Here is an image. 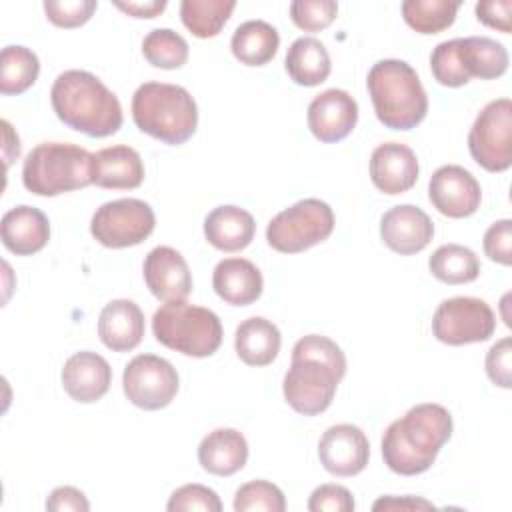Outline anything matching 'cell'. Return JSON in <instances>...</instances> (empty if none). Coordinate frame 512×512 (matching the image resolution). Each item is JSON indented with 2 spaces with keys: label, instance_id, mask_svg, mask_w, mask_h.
Instances as JSON below:
<instances>
[{
  "label": "cell",
  "instance_id": "6da1fadb",
  "mask_svg": "<svg viewBox=\"0 0 512 512\" xmlns=\"http://www.w3.org/2000/svg\"><path fill=\"white\" fill-rule=\"evenodd\" d=\"M344 374L342 348L326 336L308 334L292 348V364L282 382L284 398L294 412L316 416L332 404Z\"/></svg>",
  "mask_w": 512,
  "mask_h": 512
},
{
  "label": "cell",
  "instance_id": "7a4b0ae2",
  "mask_svg": "<svg viewBox=\"0 0 512 512\" xmlns=\"http://www.w3.org/2000/svg\"><path fill=\"white\" fill-rule=\"evenodd\" d=\"M450 412L434 402L412 406L382 434L384 464L402 476L426 472L452 436Z\"/></svg>",
  "mask_w": 512,
  "mask_h": 512
},
{
  "label": "cell",
  "instance_id": "3957f363",
  "mask_svg": "<svg viewBox=\"0 0 512 512\" xmlns=\"http://www.w3.org/2000/svg\"><path fill=\"white\" fill-rule=\"evenodd\" d=\"M50 102L60 122L92 138L116 134L124 120L118 96L86 70L58 74L50 88Z\"/></svg>",
  "mask_w": 512,
  "mask_h": 512
},
{
  "label": "cell",
  "instance_id": "277c9868",
  "mask_svg": "<svg viewBox=\"0 0 512 512\" xmlns=\"http://www.w3.org/2000/svg\"><path fill=\"white\" fill-rule=\"evenodd\" d=\"M376 118L392 130L416 128L428 112V96L416 70L396 58L376 62L366 78Z\"/></svg>",
  "mask_w": 512,
  "mask_h": 512
},
{
  "label": "cell",
  "instance_id": "5b68a950",
  "mask_svg": "<svg viewBox=\"0 0 512 512\" xmlns=\"http://www.w3.org/2000/svg\"><path fill=\"white\" fill-rule=\"evenodd\" d=\"M132 118L140 132L170 144H184L198 126V106L192 94L166 82H144L132 96Z\"/></svg>",
  "mask_w": 512,
  "mask_h": 512
},
{
  "label": "cell",
  "instance_id": "8992f818",
  "mask_svg": "<svg viewBox=\"0 0 512 512\" xmlns=\"http://www.w3.org/2000/svg\"><path fill=\"white\" fill-rule=\"evenodd\" d=\"M92 158L86 148L68 142H42L22 166V184L36 196H58L92 184Z\"/></svg>",
  "mask_w": 512,
  "mask_h": 512
},
{
  "label": "cell",
  "instance_id": "52a82bcc",
  "mask_svg": "<svg viewBox=\"0 0 512 512\" xmlns=\"http://www.w3.org/2000/svg\"><path fill=\"white\" fill-rule=\"evenodd\" d=\"M154 338L184 356L206 358L222 344V322L204 306L184 300L166 302L152 316Z\"/></svg>",
  "mask_w": 512,
  "mask_h": 512
},
{
  "label": "cell",
  "instance_id": "ba28073f",
  "mask_svg": "<svg viewBox=\"0 0 512 512\" xmlns=\"http://www.w3.org/2000/svg\"><path fill=\"white\" fill-rule=\"evenodd\" d=\"M334 230L332 208L318 198H304L278 212L266 226L268 244L282 254H298L324 242Z\"/></svg>",
  "mask_w": 512,
  "mask_h": 512
},
{
  "label": "cell",
  "instance_id": "9c48e42d",
  "mask_svg": "<svg viewBox=\"0 0 512 512\" xmlns=\"http://www.w3.org/2000/svg\"><path fill=\"white\" fill-rule=\"evenodd\" d=\"M468 150L478 166L504 172L512 166V102L496 98L476 116L468 132Z\"/></svg>",
  "mask_w": 512,
  "mask_h": 512
},
{
  "label": "cell",
  "instance_id": "30bf717a",
  "mask_svg": "<svg viewBox=\"0 0 512 512\" xmlns=\"http://www.w3.org/2000/svg\"><path fill=\"white\" fill-rule=\"evenodd\" d=\"M156 226L154 210L138 198L104 202L90 220V234L106 248H128L144 242Z\"/></svg>",
  "mask_w": 512,
  "mask_h": 512
},
{
  "label": "cell",
  "instance_id": "8fae6325",
  "mask_svg": "<svg viewBox=\"0 0 512 512\" xmlns=\"http://www.w3.org/2000/svg\"><path fill=\"white\" fill-rule=\"evenodd\" d=\"M496 316L492 308L474 296L442 300L432 316V334L448 346L484 342L494 334Z\"/></svg>",
  "mask_w": 512,
  "mask_h": 512
},
{
  "label": "cell",
  "instance_id": "7c38bea8",
  "mask_svg": "<svg viewBox=\"0 0 512 512\" xmlns=\"http://www.w3.org/2000/svg\"><path fill=\"white\" fill-rule=\"evenodd\" d=\"M178 384L176 368L156 354L134 356L122 374L126 398L142 410L166 408L174 400Z\"/></svg>",
  "mask_w": 512,
  "mask_h": 512
},
{
  "label": "cell",
  "instance_id": "4fadbf2b",
  "mask_svg": "<svg viewBox=\"0 0 512 512\" xmlns=\"http://www.w3.org/2000/svg\"><path fill=\"white\" fill-rule=\"evenodd\" d=\"M432 206L448 218L472 216L482 200L478 180L458 164H446L434 170L428 182Z\"/></svg>",
  "mask_w": 512,
  "mask_h": 512
},
{
  "label": "cell",
  "instance_id": "5bb4252c",
  "mask_svg": "<svg viewBox=\"0 0 512 512\" xmlns=\"http://www.w3.org/2000/svg\"><path fill=\"white\" fill-rule=\"evenodd\" d=\"M318 458L324 470L334 476L360 474L370 458L366 434L354 424L330 426L318 442Z\"/></svg>",
  "mask_w": 512,
  "mask_h": 512
},
{
  "label": "cell",
  "instance_id": "9a60e30c",
  "mask_svg": "<svg viewBox=\"0 0 512 512\" xmlns=\"http://www.w3.org/2000/svg\"><path fill=\"white\" fill-rule=\"evenodd\" d=\"M306 120L310 132L320 142H340L358 122V104L346 90L328 88L312 98Z\"/></svg>",
  "mask_w": 512,
  "mask_h": 512
},
{
  "label": "cell",
  "instance_id": "2e32d148",
  "mask_svg": "<svg viewBox=\"0 0 512 512\" xmlns=\"http://www.w3.org/2000/svg\"><path fill=\"white\" fill-rule=\"evenodd\" d=\"M144 282L162 302L186 300L192 290V276L184 256L170 246H156L146 254Z\"/></svg>",
  "mask_w": 512,
  "mask_h": 512
},
{
  "label": "cell",
  "instance_id": "e0dca14e",
  "mask_svg": "<svg viewBox=\"0 0 512 512\" xmlns=\"http://www.w3.org/2000/svg\"><path fill=\"white\" fill-rule=\"evenodd\" d=\"M380 236L392 252L410 256L430 244L434 236V224L430 216L418 206L400 204L384 212L380 220Z\"/></svg>",
  "mask_w": 512,
  "mask_h": 512
},
{
  "label": "cell",
  "instance_id": "ac0fdd59",
  "mask_svg": "<svg viewBox=\"0 0 512 512\" xmlns=\"http://www.w3.org/2000/svg\"><path fill=\"white\" fill-rule=\"evenodd\" d=\"M418 172V158L406 144L384 142L376 146L370 156V180L388 196L410 190L418 180Z\"/></svg>",
  "mask_w": 512,
  "mask_h": 512
},
{
  "label": "cell",
  "instance_id": "d6986e66",
  "mask_svg": "<svg viewBox=\"0 0 512 512\" xmlns=\"http://www.w3.org/2000/svg\"><path fill=\"white\" fill-rule=\"evenodd\" d=\"M60 378L66 394L72 400L90 404L108 392L112 382V368L100 354L80 350L64 362Z\"/></svg>",
  "mask_w": 512,
  "mask_h": 512
},
{
  "label": "cell",
  "instance_id": "ffe728a7",
  "mask_svg": "<svg viewBox=\"0 0 512 512\" xmlns=\"http://www.w3.org/2000/svg\"><path fill=\"white\" fill-rule=\"evenodd\" d=\"M0 236L6 250L16 256H32L50 240V222L34 206L20 204L10 208L0 222Z\"/></svg>",
  "mask_w": 512,
  "mask_h": 512
},
{
  "label": "cell",
  "instance_id": "44dd1931",
  "mask_svg": "<svg viewBox=\"0 0 512 512\" xmlns=\"http://www.w3.org/2000/svg\"><path fill=\"white\" fill-rule=\"evenodd\" d=\"M98 336L112 352L134 350L144 336V314L126 298L110 300L98 316Z\"/></svg>",
  "mask_w": 512,
  "mask_h": 512
},
{
  "label": "cell",
  "instance_id": "7402d4cb",
  "mask_svg": "<svg viewBox=\"0 0 512 512\" xmlns=\"http://www.w3.org/2000/svg\"><path fill=\"white\" fill-rule=\"evenodd\" d=\"M144 180V162L140 154L116 144L102 148L92 158V184L108 190H134Z\"/></svg>",
  "mask_w": 512,
  "mask_h": 512
},
{
  "label": "cell",
  "instance_id": "603a6c76",
  "mask_svg": "<svg viewBox=\"0 0 512 512\" xmlns=\"http://www.w3.org/2000/svg\"><path fill=\"white\" fill-rule=\"evenodd\" d=\"M214 292L232 306H248L262 294L264 280L256 264L246 258H224L212 274Z\"/></svg>",
  "mask_w": 512,
  "mask_h": 512
},
{
  "label": "cell",
  "instance_id": "cb8c5ba5",
  "mask_svg": "<svg viewBox=\"0 0 512 512\" xmlns=\"http://www.w3.org/2000/svg\"><path fill=\"white\" fill-rule=\"evenodd\" d=\"M248 460V442L234 428H216L208 432L198 446L200 466L214 476H232Z\"/></svg>",
  "mask_w": 512,
  "mask_h": 512
},
{
  "label": "cell",
  "instance_id": "d4e9b609",
  "mask_svg": "<svg viewBox=\"0 0 512 512\" xmlns=\"http://www.w3.org/2000/svg\"><path fill=\"white\" fill-rule=\"evenodd\" d=\"M256 232L254 218L240 206H218L204 220L206 240L222 252L244 250Z\"/></svg>",
  "mask_w": 512,
  "mask_h": 512
},
{
  "label": "cell",
  "instance_id": "484cf974",
  "mask_svg": "<svg viewBox=\"0 0 512 512\" xmlns=\"http://www.w3.org/2000/svg\"><path fill=\"white\" fill-rule=\"evenodd\" d=\"M282 344L280 330L274 322L252 316L236 328L234 348L238 358L248 366H268L278 356Z\"/></svg>",
  "mask_w": 512,
  "mask_h": 512
},
{
  "label": "cell",
  "instance_id": "4316f807",
  "mask_svg": "<svg viewBox=\"0 0 512 512\" xmlns=\"http://www.w3.org/2000/svg\"><path fill=\"white\" fill-rule=\"evenodd\" d=\"M284 66L298 86H318L332 70L326 46L314 36L296 38L286 52Z\"/></svg>",
  "mask_w": 512,
  "mask_h": 512
},
{
  "label": "cell",
  "instance_id": "83f0119b",
  "mask_svg": "<svg viewBox=\"0 0 512 512\" xmlns=\"http://www.w3.org/2000/svg\"><path fill=\"white\" fill-rule=\"evenodd\" d=\"M280 46L278 30L264 20L242 22L230 40L234 58L244 66H264L268 64Z\"/></svg>",
  "mask_w": 512,
  "mask_h": 512
},
{
  "label": "cell",
  "instance_id": "f1b7e54d",
  "mask_svg": "<svg viewBox=\"0 0 512 512\" xmlns=\"http://www.w3.org/2000/svg\"><path fill=\"white\" fill-rule=\"evenodd\" d=\"M458 54L464 74L470 78L492 80L506 72L508 52L506 48L488 36L458 38Z\"/></svg>",
  "mask_w": 512,
  "mask_h": 512
},
{
  "label": "cell",
  "instance_id": "f546056e",
  "mask_svg": "<svg viewBox=\"0 0 512 512\" xmlns=\"http://www.w3.org/2000/svg\"><path fill=\"white\" fill-rule=\"evenodd\" d=\"M428 268L444 284H468L478 278L480 260L462 244H442L432 252Z\"/></svg>",
  "mask_w": 512,
  "mask_h": 512
},
{
  "label": "cell",
  "instance_id": "4dcf8cb0",
  "mask_svg": "<svg viewBox=\"0 0 512 512\" xmlns=\"http://www.w3.org/2000/svg\"><path fill=\"white\" fill-rule=\"evenodd\" d=\"M40 74L38 56L26 46H6L0 54V92L4 96L26 92Z\"/></svg>",
  "mask_w": 512,
  "mask_h": 512
},
{
  "label": "cell",
  "instance_id": "1f68e13d",
  "mask_svg": "<svg viewBox=\"0 0 512 512\" xmlns=\"http://www.w3.org/2000/svg\"><path fill=\"white\" fill-rule=\"evenodd\" d=\"M234 8V0H182L180 18L196 38H214Z\"/></svg>",
  "mask_w": 512,
  "mask_h": 512
},
{
  "label": "cell",
  "instance_id": "d6a6232c",
  "mask_svg": "<svg viewBox=\"0 0 512 512\" xmlns=\"http://www.w3.org/2000/svg\"><path fill=\"white\" fill-rule=\"evenodd\" d=\"M458 8V0H406L402 18L418 34H438L454 24Z\"/></svg>",
  "mask_w": 512,
  "mask_h": 512
},
{
  "label": "cell",
  "instance_id": "836d02e7",
  "mask_svg": "<svg viewBox=\"0 0 512 512\" xmlns=\"http://www.w3.org/2000/svg\"><path fill=\"white\" fill-rule=\"evenodd\" d=\"M142 54L154 68L174 70L186 64L188 42L170 28H156L144 36Z\"/></svg>",
  "mask_w": 512,
  "mask_h": 512
},
{
  "label": "cell",
  "instance_id": "e575fe53",
  "mask_svg": "<svg viewBox=\"0 0 512 512\" xmlns=\"http://www.w3.org/2000/svg\"><path fill=\"white\" fill-rule=\"evenodd\" d=\"M286 498L282 490L266 480L242 484L234 494L236 512H284Z\"/></svg>",
  "mask_w": 512,
  "mask_h": 512
},
{
  "label": "cell",
  "instance_id": "d590c367",
  "mask_svg": "<svg viewBox=\"0 0 512 512\" xmlns=\"http://www.w3.org/2000/svg\"><path fill=\"white\" fill-rule=\"evenodd\" d=\"M338 14L334 0H294L290 4L292 22L304 32H318L328 28Z\"/></svg>",
  "mask_w": 512,
  "mask_h": 512
},
{
  "label": "cell",
  "instance_id": "8d00e7d4",
  "mask_svg": "<svg viewBox=\"0 0 512 512\" xmlns=\"http://www.w3.org/2000/svg\"><path fill=\"white\" fill-rule=\"evenodd\" d=\"M170 512H184V510H204V512H220L222 502L218 494L204 486V484H184L176 488L166 504Z\"/></svg>",
  "mask_w": 512,
  "mask_h": 512
},
{
  "label": "cell",
  "instance_id": "74e56055",
  "mask_svg": "<svg viewBox=\"0 0 512 512\" xmlns=\"http://www.w3.org/2000/svg\"><path fill=\"white\" fill-rule=\"evenodd\" d=\"M98 8L96 0H46L44 12L46 18L60 28H78L86 24L94 10Z\"/></svg>",
  "mask_w": 512,
  "mask_h": 512
},
{
  "label": "cell",
  "instance_id": "f35d334b",
  "mask_svg": "<svg viewBox=\"0 0 512 512\" xmlns=\"http://www.w3.org/2000/svg\"><path fill=\"white\" fill-rule=\"evenodd\" d=\"M352 492L340 484H320L308 498L310 512H352Z\"/></svg>",
  "mask_w": 512,
  "mask_h": 512
},
{
  "label": "cell",
  "instance_id": "ab89813d",
  "mask_svg": "<svg viewBox=\"0 0 512 512\" xmlns=\"http://www.w3.org/2000/svg\"><path fill=\"white\" fill-rule=\"evenodd\" d=\"M484 254L502 266L512 262V220L504 218L494 222L484 234Z\"/></svg>",
  "mask_w": 512,
  "mask_h": 512
},
{
  "label": "cell",
  "instance_id": "60d3db41",
  "mask_svg": "<svg viewBox=\"0 0 512 512\" xmlns=\"http://www.w3.org/2000/svg\"><path fill=\"white\" fill-rule=\"evenodd\" d=\"M510 338H502L486 354V374L500 388H512V346Z\"/></svg>",
  "mask_w": 512,
  "mask_h": 512
},
{
  "label": "cell",
  "instance_id": "b9f144b4",
  "mask_svg": "<svg viewBox=\"0 0 512 512\" xmlns=\"http://www.w3.org/2000/svg\"><path fill=\"white\" fill-rule=\"evenodd\" d=\"M510 12H512V0H486L476 4V18L488 28L500 30L504 34H510L512 30Z\"/></svg>",
  "mask_w": 512,
  "mask_h": 512
},
{
  "label": "cell",
  "instance_id": "7bdbcfd3",
  "mask_svg": "<svg viewBox=\"0 0 512 512\" xmlns=\"http://www.w3.org/2000/svg\"><path fill=\"white\" fill-rule=\"evenodd\" d=\"M46 510L50 512H88L90 510V502L86 500L84 492L74 488V486H58L50 492L48 500H46Z\"/></svg>",
  "mask_w": 512,
  "mask_h": 512
},
{
  "label": "cell",
  "instance_id": "ee69618b",
  "mask_svg": "<svg viewBox=\"0 0 512 512\" xmlns=\"http://www.w3.org/2000/svg\"><path fill=\"white\" fill-rule=\"evenodd\" d=\"M432 508H434L432 502L416 496H404V498L382 496L372 504V510H432Z\"/></svg>",
  "mask_w": 512,
  "mask_h": 512
},
{
  "label": "cell",
  "instance_id": "f6af8a7d",
  "mask_svg": "<svg viewBox=\"0 0 512 512\" xmlns=\"http://www.w3.org/2000/svg\"><path fill=\"white\" fill-rule=\"evenodd\" d=\"M114 6L132 18H156L166 8V0H128L114 2Z\"/></svg>",
  "mask_w": 512,
  "mask_h": 512
}]
</instances>
